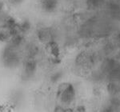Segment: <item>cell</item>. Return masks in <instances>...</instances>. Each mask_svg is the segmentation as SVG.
I'll return each instance as SVG.
<instances>
[{
  "mask_svg": "<svg viewBox=\"0 0 120 112\" xmlns=\"http://www.w3.org/2000/svg\"><path fill=\"white\" fill-rule=\"evenodd\" d=\"M59 97L61 98L62 101L64 103H71L73 100L75 96L74 88L71 84H63L59 87Z\"/></svg>",
  "mask_w": 120,
  "mask_h": 112,
  "instance_id": "cell-1",
  "label": "cell"
},
{
  "mask_svg": "<svg viewBox=\"0 0 120 112\" xmlns=\"http://www.w3.org/2000/svg\"><path fill=\"white\" fill-rule=\"evenodd\" d=\"M38 37L42 42L48 44L52 42V32L47 28H42L38 31Z\"/></svg>",
  "mask_w": 120,
  "mask_h": 112,
  "instance_id": "cell-2",
  "label": "cell"
},
{
  "mask_svg": "<svg viewBox=\"0 0 120 112\" xmlns=\"http://www.w3.org/2000/svg\"><path fill=\"white\" fill-rule=\"evenodd\" d=\"M58 6L57 0H42V7L46 11L51 12L55 11Z\"/></svg>",
  "mask_w": 120,
  "mask_h": 112,
  "instance_id": "cell-3",
  "label": "cell"
},
{
  "mask_svg": "<svg viewBox=\"0 0 120 112\" xmlns=\"http://www.w3.org/2000/svg\"><path fill=\"white\" fill-rule=\"evenodd\" d=\"M120 90V87L115 82H111L108 85V92L111 94H116Z\"/></svg>",
  "mask_w": 120,
  "mask_h": 112,
  "instance_id": "cell-4",
  "label": "cell"
},
{
  "mask_svg": "<svg viewBox=\"0 0 120 112\" xmlns=\"http://www.w3.org/2000/svg\"><path fill=\"white\" fill-rule=\"evenodd\" d=\"M102 112H114V109L111 107H108L106 108H104L102 111Z\"/></svg>",
  "mask_w": 120,
  "mask_h": 112,
  "instance_id": "cell-5",
  "label": "cell"
},
{
  "mask_svg": "<svg viewBox=\"0 0 120 112\" xmlns=\"http://www.w3.org/2000/svg\"><path fill=\"white\" fill-rule=\"evenodd\" d=\"M11 1L15 3H20V2H22V0H11Z\"/></svg>",
  "mask_w": 120,
  "mask_h": 112,
  "instance_id": "cell-6",
  "label": "cell"
},
{
  "mask_svg": "<svg viewBox=\"0 0 120 112\" xmlns=\"http://www.w3.org/2000/svg\"><path fill=\"white\" fill-rule=\"evenodd\" d=\"M119 40H120V35H119Z\"/></svg>",
  "mask_w": 120,
  "mask_h": 112,
  "instance_id": "cell-7",
  "label": "cell"
}]
</instances>
